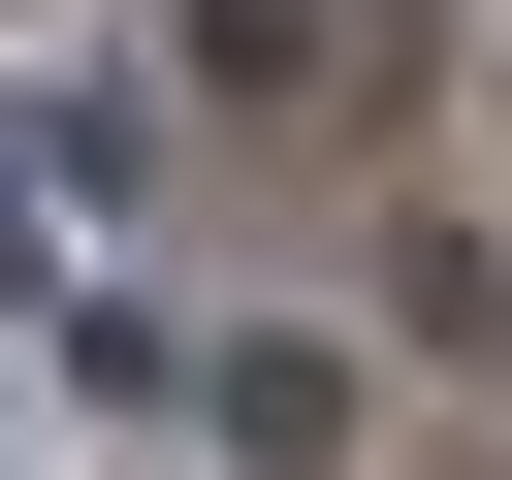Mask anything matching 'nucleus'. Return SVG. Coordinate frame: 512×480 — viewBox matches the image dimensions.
<instances>
[{"label":"nucleus","instance_id":"7ed1b4c3","mask_svg":"<svg viewBox=\"0 0 512 480\" xmlns=\"http://www.w3.org/2000/svg\"><path fill=\"white\" fill-rule=\"evenodd\" d=\"M320 32H352V64H416V32H448V0H320Z\"/></svg>","mask_w":512,"mask_h":480},{"label":"nucleus","instance_id":"f257e3e1","mask_svg":"<svg viewBox=\"0 0 512 480\" xmlns=\"http://www.w3.org/2000/svg\"><path fill=\"white\" fill-rule=\"evenodd\" d=\"M192 416H224L256 480H352V416H384V384H352L320 320H224V352H192Z\"/></svg>","mask_w":512,"mask_h":480},{"label":"nucleus","instance_id":"f03ea898","mask_svg":"<svg viewBox=\"0 0 512 480\" xmlns=\"http://www.w3.org/2000/svg\"><path fill=\"white\" fill-rule=\"evenodd\" d=\"M160 32H192V96H288V64H352L320 0H160Z\"/></svg>","mask_w":512,"mask_h":480}]
</instances>
